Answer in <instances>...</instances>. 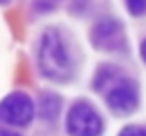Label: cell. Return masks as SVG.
Here are the masks:
<instances>
[{
  "label": "cell",
  "mask_w": 146,
  "mask_h": 136,
  "mask_svg": "<svg viewBox=\"0 0 146 136\" xmlns=\"http://www.w3.org/2000/svg\"><path fill=\"white\" fill-rule=\"evenodd\" d=\"M38 66L42 74L50 80H66L70 76V58L66 52V46L62 42V36L58 30L50 28L44 32L38 48Z\"/></svg>",
  "instance_id": "1"
},
{
  "label": "cell",
  "mask_w": 146,
  "mask_h": 136,
  "mask_svg": "<svg viewBox=\"0 0 146 136\" xmlns=\"http://www.w3.org/2000/svg\"><path fill=\"white\" fill-rule=\"evenodd\" d=\"M102 128V118L92 104L80 100L70 108L66 118V130L70 136H100Z\"/></svg>",
  "instance_id": "2"
},
{
  "label": "cell",
  "mask_w": 146,
  "mask_h": 136,
  "mask_svg": "<svg viewBox=\"0 0 146 136\" xmlns=\"http://www.w3.org/2000/svg\"><path fill=\"white\" fill-rule=\"evenodd\" d=\"M34 116V102L24 92H12L0 102V120L12 126H26Z\"/></svg>",
  "instance_id": "3"
},
{
  "label": "cell",
  "mask_w": 146,
  "mask_h": 136,
  "mask_svg": "<svg viewBox=\"0 0 146 136\" xmlns=\"http://www.w3.org/2000/svg\"><path fill=\"white\" fill-rule=\"evenodd\" d=\"M104 94L108 106L118 114H128L138 106V88L130 80H124L120 76L104 90Z\"/></svg>",
  "instance_id": "4"
},
{
  "label": "cell",
  "mask_w": 146,
  "mask_h": 136,
  "mask_svg": "<svg viewBox=\"0 0 146 136\" xmlns=\"http://www.w3.org/2000/svg\"><path fill=\"white\" fill-rule=\"evenodd\" d=\"M92 42L96 48L102 50H118L124 46V32L122 26L112 20V18H104L98 20L92 28Z\"/></svg>",
  "instance_id": "5"
},
{
  "label": "cell",
  "mask_w": 146,
  "mask_h": 136,
  "mask_svg": "<svg viewBox=\"0 0 146 136\" xmlns=\"http://www.w3.org/2000/svg\"><path fill=\"white\" fill-rule=\"evenodd\" d=\"M58 108H60V98L54 96V94H44L38 102V112L44 120H50L58 114Z\"/></svg>",
  "instance_id": "6"
},
{
  "label": "cell",
  "mask_w": 146,
  "mask_h": 136,
  "mask_svg": "<svg viewBox=\"0 0 146 136\" xmlns=\"http://www.w3.org/2000/svg\"><path fill=\"white\" fill-rule=\"evenodd\" d=\"M126 6H128L130 14L140 16V14L146 12V0H126Z\"/></svg>",
  "instance_id": "7"
},
{
  "label": "cell",
  "mask_w": 146,
  "mask_h": 136,
  "mask_svg": "<svg viewBox=\"0 0 146 136\" xmlns=\"http://www.w3.org/2000/svg\"><path fill=\"white\" fill-rule=\"evenodd\" d=\"M120 136H146V130L140 126H128L120 132Z\"/></svg>",
  "instance_id": "8"
},
{
  "label": "cell",
  "mask_w": 146,
  "mask_h": 136,
  "mask_svg": "<svg viewBox=\"0 0 146 136\" xmlns=\"http://www.w3.org/2000/svg\"><path fill=\"white\" fill-rule=\"evenodd\" d=\"M140 54H142V60L146 62V40L142 42V46H140Z\"/></svg>",
  "instance_id": "9"
},
{
  "label": "cell",
  "mask_w": 146,
  "mask_h": 136,
  "mask_svg": "<svg viewBox=\"0 0 146 136\" xmlns=\"http://www.w3.org/2000/svg\"><path fill=\"white\" fill-rule=\"evenodd\" d=\"M0 136H20L16 132H10V130H0Z\"/></svg>",
  "instance_id": "10"
},
{
  "label": "cell",
  "mask_w": 146,
  "mask_h": 136,
  "mask_svg": "<svg viewBox=\"0 0 146 136\" xmlns=\"http://www.w3.org/2000/svg\"><path fill=\"white\" fill-rule=\"evenodd\" d=\"M0 2H8V0H0Z\"/></svg>",
  "instance_id": "11"
}]
</instances>
